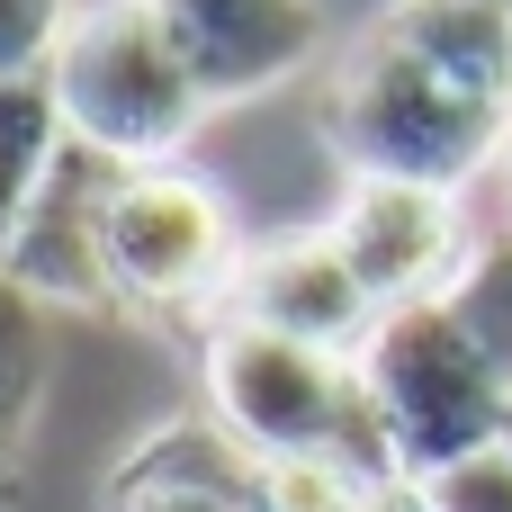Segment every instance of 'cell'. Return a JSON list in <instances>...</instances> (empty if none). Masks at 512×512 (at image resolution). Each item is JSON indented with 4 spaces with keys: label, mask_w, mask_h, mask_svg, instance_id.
<instances>
[{
    "label": "cell",
    "mask_w": 512,
    "mask_h": 512,
    "mask_svg": "<svg viewBox=\"0 0 512 512\" xmlns=\"http://www.w3.org/2000/svg\"><path fill=\"white\" fill-rule=\"evenodd\" d=\"M450 315L477 333V351L504 369V387H512V234L468 252V270L450 279Z\"/></svg>",
    "instance_id": "obj_14"
},
{
    "label": "cell",
    "mask_w": 512,
    "mask_h": 512,
    "mask_svg": "<svg viewBox=\"0 0 512 512\" xmlns=\"http://www.w3.org/2000/svg\"><path fill=\"white\" fill-rule=\"evenodd\" d=\"M45 90L63 108V126L81 144H99L108 162L144 171V162H180L207 99L189 81V63L171 54L153 0H90L72 9L54 63H45Z\"/></svg>",
    "instance_id": "obj_4"
},
{
    "label": "cell",
    "mask_w": 512,
    "mask_h": 512,
    "mask_svg": "<svg viewBox=\"0 0 512 512\" xmlns=\"http://www.w3.org/2000/svg\"><path fill=\"white\" fill-rule=\"evenodd\" d=\"M387 468L360 459H270V512H369Z\"/></svg>",
    "instance_id": "obj_15"
},
{
    "label": "cell",
    "mask_w": 512,
    "mask_h": 512,
    "mask_svg": "<svg viewBox=\"0 0 512 512\" xmlns=\"http://www.w3.org/2000/svg\"><path fill=\"white\" fill-rule=\"evenodd\" d=\"M504 450H512V405H504Z\"/></svg>",
    "instance_id": "obj_19"
},
{
    "label": "cell",
    "mask_w": 512,
    "mask_h": 512,
    "mask_svg": "<svg viewBox=\"0 0 512 512\" xmlns=\"http://www.w3.org/2000/svg\"><path fill=\"white\" fill-rule=\"evenodd\" d=\"M378 27L468 99L512 108V0H387Z\"/></svg>",
    "instance_id": "obj_11"
},
{
    "label": "cell",
    "mask_w": 512,
    "mask_h": 512,
    "mask_svg": "<svg viewBox=\"0 0 512 512\" xmlns=\"http://www.w3.org/2000/svg\"><path fill=\"white\" fill-rule=\"evenodd\" d=\"M72 27V0H0V81H36Z\"/></svg>",
    "instance_id": "obj_16"
},
{
    "label": "cell",
    "mask_w": 512,
    "mask_h": 512,
    "mask_svg": "<svg viewBox=\"0 0 512 512\" xmlns=\"http://www.w3.org/2000/svg\"><path fill=\"white\" fill-rule=\"evenodd\" d=\"M351 360H360V387L378 405L396 477H441V468H459V459L504 441L512 387H504V369L477 351V333L450 315V297L387 306Z\"/></svg>",
    "instance_id": "obj_3"
},
{
    "label": "cell",
    "mask_w": 512,
    "mask_h": 512,
    "mask_svg": "<svg viewBox=\"0 0 512 512\" xmlns=\"http://www.w3.org/2000/svg\"><path fill=\"white\" fill-rule=\"evenodd\" d=\"M504 234H512V207H504Z\"/></svg>",
    "instance_id": "obj_20"
},
{
    "label": "cell",
    "mask_w": 512,
    "mask_h": 512,
    "mask_svg": "<svg viewBox=\"0 0 512 512\" xmlns=\"http://www.w3.org/2000/svg\"><path fill=\"white\" fill-rule=\"evenodd\" d=\"M198 396L252 459H360V468L396 477L351 351H315V342H288L261 324H207Z\"/></svg>",
    "instance_id": "obj_2"
},
{
    "label": "cell",
    "mask_w": 512,
    "mask_h": 512,
    "mask_svg": "<svg viewBox=\"0 0 512 512\" xmlns=\"http://www.w3.org/2000/svg\"><path fill=\"white\" fill-rule=\"evenodd\" d=\"M369 512H441V504H432V486H423V477H387V486L369 495Z\"/></svg>",
    "instance_id": "obj_18"
},
{
    "label": "cell",
    "mask_w": 512,
    "mask_h": 512,
    "mask_svg": "<svg viewBox=\"0 0 512 512\" xmlns=\"http://www.w3.org/2000/svg\"><path fill=\"white\" fill-rule=\"evenodd\" d=\"M432 486V504L441 512H512V450H477V459H459V468H441V477H423Z\"/></svg>",
    "instance_id": "obj_17"
},
{
    "label": "cell",
    "mask_w": 512,
    "mask_h": 512,
    "mask_svg": "<svg viewBox=\"0 0 512 512\" xmlns=\"http://www.w3.org/2000/svg\"><path fill=\"white\" fill-rule=\"evenodd\" d=\"M243 252L252 243L234 225V198L189 162H144L108 198L99 261H108V306H126V315H198V324H216Z\"/></svg>",
    "instance_id": "obj_5"
},
{
    "label": "cell",
    "mask_w": 512,
    "mask_h": 512,
    "mask_svg": "<svg viewBox=\"0 0 512 512\" xmlns=\"http://www.w3.org/2000/svg\"><path fill=\"white\" fill-rule=\"evenodd\" d=\"M45 387V342H36V297H18L0 279V512L18 486V450H27V414Z\"/></svg>",
    "instance_id": "obj_13"
},
{
    "label": "cell",
    "mask_w": 512,
    "mask_h": 512,
    "mask_svg": "<svg viewBox=\"0 0 512 512\" xmlns=\"http://www.w3.org/2000/svg\"><path fill=\"white\" fill-rule=\"evenodd\" d=\"M315 126H324L342 180H423V189L468 198V180L512 162V108L468 99L423 54H405L387 27L351 36V54L324 72Z\"/></svg>",
    "instance_id": "obj_1"
},
{
    "label": "cell",
    "mask_w": 512,
    "mask_h": 512,
    "mask_svg": "<svg viewBox=\"0 0 512 512\" xmlns=\"http://www.w3.org/2000/svg\"><path fill=\"white\" fill-rule=\"evenodd\" d=\"M63 144H72V126H63L45 72L36 81H0V252L18 243V225L36 207V189H45V171L63 162Z\"/></svg>",
    "instance_id": "obj_12"
},
{
    "label": "cell",
    "mask_w": 512,
    "mask_h": 512,
    "mask_svg": "<svg viewBox=\"0 0 512 512\" xmlns=\"http://www.w3.org/2000/svg\"><path fill=\"white\" fill-rule=\"evenodd\" d=\"M207 108L261 99L324 54V0H153Z\"/></svg>",
    "instance_id": "obj_8"
},
{
    "label": "cell",
    "mask_w": 512,
    "mask_h": 512,
    "mask_svg": "<svg viewBox=\"0 0 512 512\" xmlns=\"http://www.w3.org/2000/svg\"><path fill=\"white\" fill-rule=\"evenodd\" d=\"M108 512H270V459L216 414H180L108 468Z\"/></svg>",
    "instance_id": "obj_10"
},
{
    "label": "cell",
    "mask_w": 512,
    "mask_h": 512,
    "mask_svg": "<svg viewBox=\"0 0 512 512\" xmlns=\"http://www.w3.org/2000/svg\"><path fill=\"white\" fill-rule=\"evenodd\" d=\"M324 234L342 243V261L369 279L378 306L450 297V279L477 252V225H468L459 189H423V180H342Z\"/></svg>",
    "instance_id": "obj_6"
},
{
    "label": "cell",
    "mask_w": 512,
    "mask_h": 512,
    "mask_svg": "<svg viewBox=\"0 0 512 512\" xmlns=\"http://www.w3.org/2000/svg\"><path fill=\"white\" fill-rule=\"evenodd\" d=\"M126 162H108L99 144H63V162L45 171L18 243L0 252V279L36 306H108V261H99V234H108V198H117Z\"/></svg>",
    "instance_id": "obj_9"
},
{
    "label": "cell",
    "mask_w": 512,
    "mask_h": 512,
    "mask_svg": "<svg viewBox=\"0 0 512 512\" xmlns=\"http://www.w3.org/2000/svg\"><path fill=\"white\" fill-rule=\"evenodd\" d=\"M378 315L387 306L342 261V243L324 225H297V234H270V243L243 252L216 324H261V333H288V342H315V351H360Z\"/></svg>",
    "instance_id": "obj_7"
}]
</instances>
